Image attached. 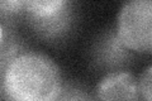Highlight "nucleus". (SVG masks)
<instances>
[{"mask_svg":"<svg viewBox=\"0 0 152 101\" xmlns=\"http://www.w3.org/2000/svg\"><path fill=\"white\" fill-rule=\"evenodd\" d=\"M7 101H55L62 89L60 70L50 57L20 52L1 66Z\"/></svg>","mask_w":152,"mask_h":101,"instance_id":"1","label":"nucleus"},{"mask_svg":"<svg viewBox=\"0 0 152 101\" xmlns=\"http://www.w3.org/2000/svg\"><path fill=\"white\" fill-rule=\"evenodd\" d=\"M23 15L32 29L45 39L62 38L74 22L72 5L66 0H28Z\"/></svg>","mask_w":152,"mask_h":101,"instance_id":"2","label":"nucleus"},{"mask_svg":"<svg viewBox=\"0 0 152 101\" xmlns=\"http://www.w3.org/2000/svg\"><path fill=\"white\" fill-rule=\"evenodd\" d=\"M117 33L134 52H152V0H131L122 5Z\"/></svg>","mask_w":152,"mask_h":101,"instance_id":"3","label":"nucleus"},{"mask_svg":"<svg viewBox=\"0 0 152 101\" xmlns=\"http://www.w3.org/2000/svg\"><path fill=\"white\" fill-rule=\"evenodd\" d=\"M91 57L98 67L118 70L131 61V49L122 42L117 31H109L95 42Z\"/></svg>","mask_w":152,"mask_h":101,"instance_id":"4","label":"nucleus"},{"mask_svg":"<svg viewBox=\"0 0 152 101\" xmlns=\"http://www.w3.org/2000/svg\"><path fill=\"white\" fill-rule=\"evenodd\" d=\"M99 101H138V81L126 71H112L96 86Z\"/></svg>","mask_w":152,"mask_h":101,"instance_id":"5","label":"nucleus"},{"mask_svg":"<svg viewBox=\"0 0 152 101\" xmlns=\"http://www.w3.org/2000/svg\"><path fill=\"white\" fill-rule=\"evenodd\" d=\"M55 101H94L88 91L83 90L79 86L65 85L57 95Z\"/></svg>","mask_w":152,"mask_h":101,"instance_id":"6","label":"nucleus"},{"mask_svg":"<svg viewBox=\"0 0 152 101\" xmlns=\"http://www.w3.org/2000/svg\"><path fill=\"white\" fill-rule=\"evenodd\" d=\"M140 95H142L146 101H152V65L143 71L138 80Z\"/></svg>","mask_w":152,"mask_h":101,"instance_id":"7","label":"nucleus"},{"mask_svg":"<svg viewBox=\"0 0 152 101\" xmlns=\"http://www.w3.org/2000/svg\"><path fill=\"white\" fill-rule=\"evenodd\" d=\"M24 3L19 0H10V1H1L0 3V9H1L3 17H13L17 14H23L24 10Z\"/></svg>","mask_w":152,"mask_h":101,"instance_id":"8","label":"nucleus"}]
</instances>
